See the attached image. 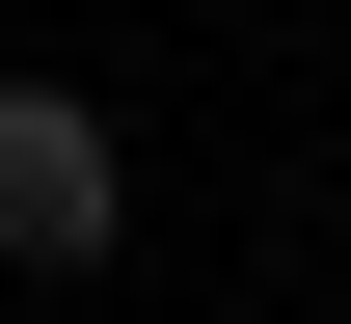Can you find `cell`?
<instances>
[{
	"label": "cell",
	"mask_w": 351,
	"mask_h": 324,
	"mask_svg": "<svg viewBox=\"0 0 351 324\" xmlns=\"http://www.w3.org/2000/svg\"><path fill=\"white\" fill-rule=\"evenodd\" d=\"M135 243V136L82 82H0V271H108Z\"/></svg>",
	"instance_id": "obj_1"
}]
</instances>
